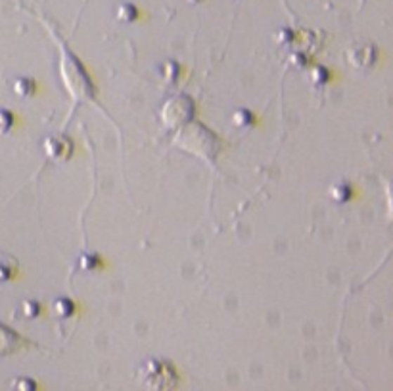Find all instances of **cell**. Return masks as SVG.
<instances>
[{"label": "cell", "mask_w": 393, "mask_h": 391, "mask_svg": "<svg viewBox=\"0 0 393 391\" xmlns=\"http://www.w3.org/2000/svg\"><path fill=\"white\" fill-rule=\"evenodd\" d=\"M44 152L52 161H65L70 160L73 154V142L63 134L58 136H49L44 140Z\"/></svg>", "instance_id": "4"}, {"label": "cell", "mask_w": 393, "mask_h": 391, "mask_svg": "<svg viewBox=\"0 0 393 391\" xmlns=\"http://www.w3.org/2000/svg\"><path fill=\"white\" fill-rule=\"evenodd\" d=\"M15 273H18V259L8 253H0V282L14 278Z\"/></svg>", "instance_id": "5"}, {"label": "cell", "mask_w": 393, "mask_h": 391, "mask_svg": "<svg viewBox=\"0 0 393 391\" xmlns=\"http://www.w3.org/2000/svg\"><path fill=\"white\" fill-rule=\"evenodd\" d=\"M14 125V115L8 110H0V134H6Z\"/></svg>", "instance_id": "13"}, {"label": "cell", "mask_w": 393, "mask_h": 391, "mask_svg": "<svg viewBox=\"0 0 393 391\" xmlns=\"http://www.w3.org/2000/svg\"><path fill=\"white\" fill-rule=\"evenodd\" d=\"M35 89H37V84H35V81H33V79L20 77V79H15V81H14V92L20 98L31 96V94L35 92Z\"/></svg>", "instance_id": "7"}, {"label": "cell", "mask_w": 393, "mask_h": 391, "mask_svg": "<svg viewBox=\"0 0 393 391\" xmlns=\"http://www.w3.org/2000/svg\"><path fill=\"white\" fill-rule=\"evenodd\" d=\"M73 303L65 297H60V300H54V311H56L60 316H70L73 313Z\"/></svg>", "instance_id": "12"}, {"label": "cell", "mask_w": 393, "mask_h": 391, "mask_svg": "<svg viewBox=\"0 0 393 391\" xmlns=\"http://www.w3.org/2000/svg\"><path fill=\"white\" fill-rule=\"evenodd\" d=\"M347 60L359 70H368L378 60V50H376L374 44H368V42L353 44L349 52H347Z\"/></svg>", "instance_id": "3"}, {"label": "cell", "mask_w": 393, "mask_h": 391, "mask_svg": "<svg viewBox=\"0 0 393 391\" xmlns=\"http://www.w3.org/2000/svg\"><path fill=\"white\" fill-rule=\"evenodd\" d=\"M21 311H23V314L29 316V319H35L37 314H39V311H41V305H39L37 301H23V303H21Z\"/></svg>", "instance_id": "14"}, {"label": "cell", "mask_w": 393, "mask_h": 391, "mask_svg": "<svg viewBox=\"0 0 393 391\" xmlns=\"http://www.w3.org/2000/svg\"><path fill=\"white\" fill-rule=\"evenodd\" d=\"M188 2H202V0H188Z\"/></svg>", "instance_id": "15"}, {"label": "cell", "mask_w": 393, "mask_h": 391, "mask_svg": "<svg viewBox=\"0 0 393 391\" xmlns=\"http://www.w3.org/2000/svg\"><path fill=\"white\" fill-rule=\"evenodd\" d=\"M136 15H138V12H136V8H134L133 4H121V6L117 8L115 18H117L121 23H131V21L136 20Z\"/></svg>", "instance_id": "10"}, {"label": "cell", "mask_w": 393, "mask_h": 391, "mask_svg": "<svg viewBox=\"0 0 393 391\" xmlns=\"http://www.w3.org/2000/svg\"><path fill=\"white\" fill-rule=\"evenodd\" d=\"M138 378L141 384L150 390H169L176 382L175 368L167 361H155V359L142 364L138 368Z\"/></svg>", "instance_id": "1"}, {"label": "cell", "mask_w": 393, "mask_h": 391, "mask_svg": "<svg viewBox=\"0 0 393 391\" xmlns=\"http://www.w3.org/2000/svg\"><path fill=\"white\" fill-rule=\"evenodd\" d=\"M79 267L83 271H96L102 267V259L98 257V253H83L79 259Z\"/></svg>", "instance_id": "9"}, {"label": "cell", "mask_w": 393, "mask_h": 391, "mask_svg": "<svg viewBox=\"0 0 393 391\" xmlns=\"http://www.w3.org/2000/svg\"><path fill=\"white\" fill-rule=\"evenodd\" d=\"M232 119H234V123H236L238 127H250L255 123L253 113L247 112V110H238V112H234Z\"/></svg>", "instance_id": "11"}, {"label": "cell", "mask_w": 393, "mask_h": 391, "mask_svg": "<svg viewBox=\"0 0 393 391\" xmlns=\"http://www.w3.org/2000/svg\"><path fill=\"white\" fill-rule=\"evenodd\" d=\"M18 343H20V338L12 330H8L6 326L0 324V355L12 353L18 347Z\"/></svg>", "instance_id": "6"}, {"label": "cell", "mask_w": 393, "mask_h": 391, "mask_svg": "<svg viewBox=\"0 0 393 391\" xmlns=\"http://www.w3.org/2000/svg\"><path fill=\"white\" fill-rule=\"evenodd\" d=\"M62 70H63V75H71L73 81H67V89L73 96L77 98H92V83L89 75H86V71L84 68L81 65L77 58L71 56V54H65L62 62Z\"/></svg>", "instance_id": "2"}, {"label": "cell", "mask_w": 393, "mask_h": 391, "mask_svg": "<svg viewBox=\"0 0 393 391\" xmlns=\"http://www.w3.org/2000/svg\"><path fill=\"white\" fill-rule=\"evenodd\" d=\"M330 198L336 200V202H347L352 198V188L345 184V182H337V184H332L330 186Z\"/></svg>", "instance_id": "8"}]
</instances>
